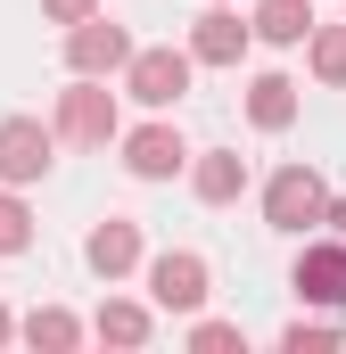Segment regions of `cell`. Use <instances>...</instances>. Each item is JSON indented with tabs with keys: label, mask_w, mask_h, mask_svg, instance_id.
Returning a JSON list of instances; mask_svg holds the SVG:
<instances>
[{
	"label": "cell",
	"mask_w": 346,
	"mask_h": 354,
	"mask_svg": "<svg viewBox=\"0 0 346 354\" xmlns=\"http://www.w3.org/2000/svg\"><path fill=\"white\" fill-rule=\"evenodd\" d=\"M58 140H75V149H107L116 140V91H107V75H75L58 91Z\"/></svg>",
	"instance_id": "obj_1"
},
{
	"label": "cell",
	"mask_w": 346,
	"mask_h": 354,
	"mask_svg": "<svg viewBox=\"0 0 346 354\" xmlns=\"http://www.w3.org/2000/svg\"><path fill=\"white\" fill-rule=\"evenodd\" d=\"M322 214H330V181L313 174V165H280V174L264 181V223L272 231H305Z\"/></svg>",
	"instance_id": "obj_2"
},
{
	"label": "cell",
	"mask_w": 346,
	"mask_h": 354,
	"mask_svg": "<svg viewBox=\"0 0 346 354\" xmlns=\"http://www.w3.org/2000/svg\"><path fill=\"white\" fill-rule=\"evenodd\" d=\"M66 66H75V75H124V66H132V33L99 8L83 25H66Z\"/></svg>",
	"instance_id": "obj_3"
},
{
	"label": "cell",
	"mask_w": 346,
	"mask_h": 354,
	"mask_svg": "<svg viewBox=\"0 0 346 354\" xmlns=\"http://www.w3.org/2000/svg\"><path fill=\"white\" fill-rule=\"evenodd\" d=\"M50 124L42 115H0V181L8 189H25V181H42L50 174Z\"/></svg>",
	"instance_id": "obj_4"
},
{
	"label": "cell",
	"mask_w": 346,
	"mask_h": 354,
	"mask_svg": "<svg viewBox=\"0 0 346 354\" xmlns=\"http://www.w3.org/2000/svg\"><path fill=\"white\" fill-rule=\"evenodd\" d=\"M190 50H132V66H124V91L140 99V107H173L181 91H190Z\"/></svg>",
	"instance_id": "obj_5"
},
{
	"label": "cell",
	"mask_w": 346,
	"mask_h": 354,
	"mask_svg": "<svg viewBox=\"0 0 346 354\" xmlns=\"http://www.w3.org/2000/svg\"><path fill=\"white\" fill-rule=\"evenodd\" d=\"M206 256H190V248H165V256H149V297L165 305V313H198L206 305Z\"/></svg>",
	"instance_id": "obj_6"
},
{
	"label": "cell",
	"mask_w": 346,
	"mask_h": 354,
	"mask_svg": "<svg viewBox=\"0 0 346 354\" xmlns=\"http://www.w3.org/2000/svg\"><path fill=\"white\" fill-rule=\"evenodd\" d=\"M289 288H297L305 305H322V313H346V239L305 248V256H297V272H289Z\"/></svg>",
	"instance_id": "obj_7"
},
{
	"label": "cell",
	"mask_w": 346,
	"mask_h": 354,
	"mask_svg": "<svg viewBox=\"0 0 346 354\" xmlns=\"http://www.w3.org/2000/svg\"><path fill=\"white\" fill-rule=\"evenodd\" d=\"M181 165H190V149H181L173 124H140V132H124V174H132V181H173Z\"/></svg>",
	"instance_id": "obj_8"
},
{
	"label": "cell",
	"mask_w": 346,
	"mask_h": 354,
	"mask_svg": "<svg viewBox=\"0 0 346 354\" xmlns=\"http://www.w3.org/2000/svg\"><path fill=\"white\" fill-rule=\"evenodd\" d=\"M248 41H256V17L239 25L231 8H206V17L190 25V58H198V66H239V58H248Z\"/></svg>",
	"instance_id": "obj_9"
},
{
	"label": "cell",
	"mask_w": 346,
	"mask_h": 354,
	"mask_svg": "<svg viewBox=\"0 0 346 354\" xmlns=\"http://www.w3.org/2000/svg\"><path fill=\"white\" fill-rule=\"evenodd\" d=\"M83 256H91V272H99V280H124V272H140V223L107 214V223L83 239Z\"/></svg>",
	"instance_id": "obj_10"
},
{
	"label": "cell",
	"mask_w": 346,
	"mask_h": 354,
	"mask_svg": "<svg viewBox=\"0 0 346 354\" xmlns=\"http://www.w3.org/2000/svg\"><path fill=\"white\" fill-rule=\"evenodd\" d=\"M17 338H25L33 354H75L83 346V322H75L66 305H33V313L17 322Z\"/></svg>",
	"instance_id": "obj_11"
},
{
	"label": "cell",
	"mask_w": 346,
	"mask_h": 354,
	"mask_svg": "<svg viewBox=\"0 0 346 354\" xmlns=\"http://www.w3.org/2000/svg\"><path fill=\"white\" fill-rule=\"evenodd\" d=\"M190 189H198L206 206H231V198L248 189V157H231V149H206V157L190 165Z\"/></svg>",
	"instance_id": "obj_12"
},
{
	"label": "cell",
	"mask_w": 346,
	"mask_h": 354,
	"mask_svg": "<svg viewBox=\"0 0 346 354\" xmlns=\"http://www.w3.org/2000/svg\"><path fill=\"white\" fill-rule=\"evenodd\" d=\"M248 115H256V132H289L297 124V83L289 75H256L248 83Z\"/></svg>",
	"instance_id": "obj_13"
},
{
	"label": "cell",
	"mask_w": 346,
	"mask_h": 354,
	"mask_svg": "<svg viewBox=\"0 0 346 354\" xmlns=\"http://www.w3.org/2000/svg\"><path fill=\"white\" fill-rule=\"evenodd\" d=\"M149 305H132V297H107L99 305V322H91V338H107V346H149Z\"/></svg>",
	"instance_id": "obj_14"
},
{
	"label": "cell",
	"mask_w": 346,
	"mask_h": 354,
	"mask_svg": "<svg viewBox=\"0 0 346 354\" xmlns=\"http://www.w3.org/2000/svg\"><path fill=\"white\" fill-rule=\"evenodd\" d=\"M256 41H313V0H264L256 8Z\"/></svg>",
	"instance_id": "obj_15"
},
{
	"label": "cell",
	"mask_w": 346,
	"mask_h": 354,
	"mask_svg": "<svg viewBox=\"0 0 346 354\" xmlns=\"http://www.w3.org/2000/svg\"><path fill=\"white\" fill-rule=\"evenodd\" d=\"M305 58H313V75H322V83H346V25H313Z\"/></svg>",
	"instance_id": "obj_16"
},
{
	"label": "cell",
	"mask_w": 346,
	"mask_h": 354,
	"mask_svg": "<svg viewBox=\"0 0 346 354\" xmlns=\"http://www.w3.org/2000/svg\"><path fill=\"white\" fill-rule=\"evenodd\" d=\"M33 248V206L17 189H0V256H25Z\"/></svg>",
	"instance_id": "obj_17"
},
{
	"label": "cell",
	"mask_w": 346,
	"mask_h": 354,
	"mask_svg": "<svg viewBox=\"0 0 346 354\" xmlns=\"http://www.w3.org/2000/svg\"><path fill=\"white\" fill-rule=\"evenodd\" d=\"M338 346V322H289L280 330V354H330Z\"/></svg>",
	"instance_id": "obj_18"
},
{
	"label": "cell",
	"mask_w": 346,
	"mask_h": 354,
	"mask_svg": "<svg viewBox=\"0 0 346 354\" xmlns=\"http://www.w3.org/2000/svg\"><path fill=\"white\" fill-rule=\"evenodd\" d=\"M190 346H198V354H231V346H239V322H198Z\"/></svg>",
	"instance_id": "obj_19"
},
{
	"label": "cell",
	"mask_w": 346,
	"mask_h": 354,
	"mask_svg": "<svg viewBox=\"0 0 346 354\" xmlns=\"http://www.w3.org/2000/svg\"><path fill=\"white\" fill-rule=\"evenodd\" d=\"M99 8H107V0H42L50 25H83V17H99Z\"/></svg>",
	"instance_id": "obj_20"
},
{
	"label": "cell",
	"mask_w": 346,
	"mask_h": 354,
	"mask_svg": "<svg viewBox=\"0 0 346 354\" xmlns=\"http://www.w3.org/2000/svg\"><path fill=\"white\" fill-rule=\"evenodd\" d=\"M8 338H17V322H8V305H0V346H8Z\"/></svg>",
	"instance_id": "obj_21"
}]
</instances>
